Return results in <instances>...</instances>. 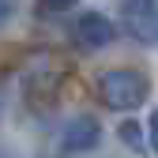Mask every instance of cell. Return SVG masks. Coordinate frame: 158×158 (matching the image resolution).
Masks as SVG:
<instances>
[{
	"label": "cell",
	"instance_id": "cell-8",
	"mask_svg": "<svg viewBox=\"0 0 158 158\" xmlns=\"http://www.w3.org/2000/svg\"><path fill=\"white\" fill-rule=\"evenodd\" d=\"M151 143H154V151H158V109L151 113Z\"/></svg>",
	"mask_w": 158,
	"mask_h": 158
},
{
	"label": "cell",
	"instance_id": "cell-1",
	"mask_svg": "<svg viewBox=\"0 0 158 158\" xmlns=\"http://www.w3.org/2000/svg\"><path fill=\"white\" fill-rule=\"evenodd\" d=\"M151 94V79L135 68H109L98 79V98L109 109H139Z\"/></svg>",
	"mask_w": 158,
	"mask_h": 158
},
{
	"label": "cell",
	"instance_id": "cell-6",
	"mask_svg": "<svg viewBox=\"0 0 158 158\" xmlns=\"http://www.w3.org/2000/svg\"><path fill=\"white\" fill-rule=\"evenodd\" d=\"M11 15H15V0H0V27H4Z\"/></svg>",
	"mask_w": 158,
	"mask_h": 158
},
{
	"label": "cell",
	"instance_id": "cell-3",
	"mask_svg": "<svg viewBox=\"0 0 158 158\" xmlns=\"http://www.w3.org/2000/svg\"><path fill=\"white\" fill-rule=\"evenodd\" d=\"M72 34H75V42L83 49H106L117 38V23L109 15H102V11H83L72 23Z\"/></svg>",
	"mask_w": 158,
	"mask_h": 158
},
{
	"label": "cell",
	"instance_id": "cell-7",
	"mask_svg": "<svg viewBox=\"0 0 158 158\" xmlns=\"http://www.w3.org/2000/svg\"><path fill=\"white\" fill-rule=\"evenodd\" d=\"M42 4L49 8V11H64V8H72L75 0H42Z\"/></svg>",
	"mask_w": 158,
	"mask_h": 158
},
{
	"label": "cell",
	"instance_id": "cell-4",
	"mask_svg": "<svg viewBox=\"0 0 158 158\" xmlns=\"http://www.w3.org/2000/svg\"><path fill=\"white\" fill-rule=\"evenodd\" d=\"M98 143H102V124L94 121V117H75V121L64 128V151L72 154H83V151H94Z\"/></svg>",
	"mask_w": 158,
	"mask_h": 158
},
{
	"label": "cell",
	"instance_id": "cell-2",
	"mask_svg": "<svg viewBox=\"0 0 158 158\" xmlns=\"http://www.w3.org/2000/svg\"><path fill=\"white\" fill-rule=\"evenodd\" d=\"M121 23L143 45L158 42V0H121Z\"/></svg>",
	"mask_w": 158,
	"mask_h": 158
},
{
	"label": "cell",
	"instance_id": "cell-5",
	"mask_svg": "<svg viewBox=\"0 0 158 158\" xmlns=\"http://www.w3.org/2000/svg\"><path fill=\"white\" fill-rule=\"evenodd\" d=\"M121 139L132 147V151H143L147 143H143V132H139V124H132V121H124L121 124Z\"/></svg>",
	"mask_w": 158,
	"mask_h": 158
}]
</instances>
